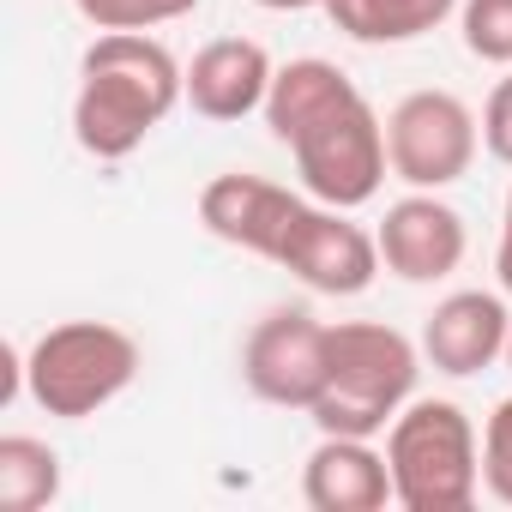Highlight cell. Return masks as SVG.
<instances>
[{"label": "cell", "mask_w": 512, "mask_h": 512, "mask_svg": "<svg viewBox=\"0 0 512 512\" xmlns=\"http://www.w3.org/2000/svg\"><path fill=\"white\" fill-rule=\"evenodd\" d=\"M139 380V338L109 320H61L25 350V392L61 422L109 410Z\"/></svg>", "instance_id": "cell-4"}, {"label": "cell", "mask_w": 512, "mask_h": 512, "mask_svg": "<svg viewBox=\"0 0 512 512\" xmlns=\"http://www.w3.org/2000/svg\"><path fill=\"white\" fill-rule=\"evenodd\" d=\"M374 235H380L386 272L404 278V284H440V278H452L464 266V253H470L464 217L440 193H422V187H410L404 199H392Z\"/></svg>", "instance_id": "cell-9"}, {"label": "cell", "mask_w": 512, "mask_h": 512, "mask_svg": "<svg viewBox=\"0 0 512 512\" xmlns=\"http://www.w3.org/2000/svg\"><path fill=\"white\" fill-rule=\"evenodd\" d=\"M350 43H368V49H386V43H416L428 31H440L458 0H326L320 7Z\"/></svg>", "instance_id": "cell-15"}, {"label": "cell", "mask_w": 512, "mask_h": 512, "mask_svg": "<svg viewBox=\"0 0 512 512\" xmlns=\"http://www.w3.org/2000/svg\"><path fill=\"white\" fill-rule=\"evenodd\" d=\"M506 368H512V332H506Z\"/></svg>", "instance_id": "cell-23"}, {"label": "cell", "mask_w": 512, "mask_h": 512, "mask_svg": "<svg viewBox=\"0 0 512 512\" xmlns=\"http://www.w3.org/2000/svg\"><path fill=\"white\" fill-rule=\"evenodd\" d=\"M482 488L512 506V398H500L482 422Z\"/></svg>", "instance_id": "cell-19"}, {"label": "cell", "mask_w": 512, "mask_h": 512, "mask_svg": "<svg viewBox=\"0 0 512 512\" xmlns=\"http://www.w3.org/2000/svg\"><path fill=\"white\" fill-rule=\"evenodd\" d=\"M175 103H187V67L151 31H97L79 55L73 139L85 157L121 163L169 121Z\"/></svg>", "instance_id": "cell-1"}, {"label": "cell", "mask_w": 512, "mask_h": 512, "mask_svg": "<svg viewBox=\"0 0 512 512\" xmlns=\"http://www.w3.org/2000/svg\"><path fill=\"white\" fill-rule=\"evenodd\" d=\"M494 272H500V290L512 296V187H506V217H500V247H494Z\"/></svg>", "instance_id": "cell-21"}, {"label": "cell", "mask_w": 512, "mask_h": 512, "mask_svg": "<svg viewBox=\"0 0 512 512\" xmlns=\"http://www.w3.org/2000/svg\"><path fill=\"white\" fill-rule=\"evenodd\" d=\"M278 266H284L290 278H302L314 296H362V290L386 272L380 235L362 229L350 211L320 205V199H308V205L296 211Z\"/></svg>", "instance_id": "cell-8"}, {"label": "cell", "mask_w": 512, "mask_h": 512, "mask_svg": "<svg viewBox=\"0 0 512 512\" xmlns=\"http://www.w3.org/2000/svg\"><path fill=\"white\" fill-rule=\"evenodd\" d=\"M506 332H512V314L494 290H452L422 320V362L452 380H470L506 356Z\"/></svg>", "instance_id": "cell-11"}, {"label": "cell", "mask_w": 512, "mask_h": 512, "mask_svg": "<svg viewBox=\"0 0 512 512\" xmlns=\"http://www.w3.org/2000/svg\"><path fill=\"white\" fill-rule=\"evenodd\" d=\"M482 145L500 163H512V79H500L488 91V103H482Z\"/></svg>", "instance_id": "cell-20"}, {"label": "cell", "mask_w": 512, "mask_h": 512, "mask_svg": "<svg viewBox=\"0 0 512 512\" xmlns=\"http://www.w3.org/2000/svg\"><path fill=\"white\" fill-rule=\"evenodd\" d=\"M91 31H157L175 19H193L199 0H73Z\"/></svg>", "instance_id": "cell-17"}, {"label": "cell", "mask_w": 512, "mask_h": 512, "mask_svg": "<svg viewBox=\"0 0 512 512\" xmlns=\"http://www.w3.org/2000/svg\"><path fill=\"white\" fill-rule=\"evenodd\" d=\"M416 374H422V344H410L398 326L338 320L326 332V392L314 398L308 416L320 434L374 440L416 398Z\"/></svg>", "instance_id": "cell-2"}, {"label": "cell", "mask_w": 512, "mask_h": 512, "mask_svg": "<svg viewBox=\"0 0 512 512\" xmlns=\"http://www.w3.org/2000/svg\"><path fill=\"white\" fill-rule=\"evenodd\" d=\"M290 157H296V175H302V193L320 199V205H338V211H356L368 205L386 175H392V157H386V121L374 115V103L356 91L344 97L332 115H320L308 133L290 139Z\"/></svg>", "instance_id": "cell-5"}, {"label": "cell", "mask_w": 512, "mask_h": 512, "mask_svg": "<svg viewBox=\"0 0 512 512\" xmlns=\"http://www.w3.org/2000/svg\"><path fill=\"white\" fill-rule=\"evenodd\" d=\"M464 49L488 67H512V0H458Z\"/></svg>", "instance_id": "cell-18"}, {"label": "cell", "mask_w": 512, "mask_h": 512, "mask_svg": "<svg viewBox=\"0 0 512 512\" xmlns=\"http://www.w3.org/2000/svg\"><path fill=\"white\" fill-rule=\"evenodd\" d=\"M61 500V452L37 434H0V512H43Z\"/></svg>", "instance_id": "cell-16"}, {"label": "cell", "mask_w": 512, "mask_h": 512, "mask_svg": "<svg viewBox=\"0 0 512 512\" xmlns=\"http://www.w3.org/2000/svg\"><path fill=\"white\" fill-rule=\"evenodd\" d=\"M386 464L404 512H464L482 494V434L452 398H410L386 428Z\"/></svg>", "instance_id": "cell-3"}, {"label": "cell", "mask_w": 512, "mask_h": 512, "mask_svg": "<svg viewBox=\"0 0 512 512\" xmlns=\"http://www.w3.org/2000/svg\"><path fill=\"white\" fill-rule=\"evenodd\" d=\"M253 7H266V13H308V7H326V0H253Z\"/></svg>", "instance_id": "cell-22"}, {"label": "cell", "mask_w": 512, "mask_h": 512, "mask_svg": "<svg viewBox=\"0 0 512 512\" xmlns=\"http://www.w3.org/2000/svg\"><path fill=\"white\" fill-rule=\"evenodd\" d=\"M326 320L308 308H272L266 320H253L241 344V380L260 404L278 410H314L326 392Z\"/></svg>", "instance_id": "cell-7"}, {"label": "cell", "mask_w": 512, "mask_h": 512, "mask_svg": "<svg viewBox=\"0 0 512 512\" xmlns=\"http://www.w3.org/2000/svg\"><path fill=\"white\" fill-rule=\"evenodd\" d=\"M344 97H356V79H350L344 67L320 61V55H302V61H290V67L272 73V91H266V109H260V115H266L272 139L290 145V139L308 133L320 115H332Z\"/></svg>", "instance_id": "cell-14"}, {"label": "cell", "mask_w": 512, "mask_h": 512, "mask_svg": "<svg viewBox=\"0 0 512 512\" xmlns=\"http://www.w3.org/2000/svg\"><path fill=\"white\" fill-rule=\"evenodd\" d=\"M302 205H308V193H290V187H278L266 175H247V169L211 175L199 187V223L217 241H229L241 253H260L272 266H278V253H284L290 223H296Z\"/></svg>", "instance_id": "cell-10"}, {"label": "cell", "mask_w": 512, "mask_h": 512, "mask_svg": "<svg viewBox=\"0 0 512 512\" xmlns=\"http://www.w3.org/2000/svg\"><path fill=\"white\" fill-rule=\"evenodd\" d=\"M302 500L314 512H380L392 500V464L374 440L320 434V446L302 464Z\"/></svg>", "instance_id": "cell-12"}, {"label": "cell", "mask_w": 512, "mask_h": 512, "mask_svg": "<svg viewBox=\"0 0 512 512\" xmlns=\"http://www.w3.org/2000/svg\"><path fill=\"white\" fill-rule=\"evenodd\" d=\"M476 145H482V121L452 91H410L386 115V157L404 187L440 193L464 181L476 163Z\"/></svg>", "instance_id": "cell-6"}, {"label": "cell", "mask_w": 512, "mask_h": 512, "mask_svg": "<svg viewBox=\"0 0 512 512\" xmlns=\"http://www.w3.org/2000/svg\"><path fill=\"white\" fill-rule=\"evenodd\" d=\"M272 55L253 37H217L187 61V103L205 121H241L253 109H266L272 91Z\"/></svg>", "instance_id": "cell-13"}]
</instances>
